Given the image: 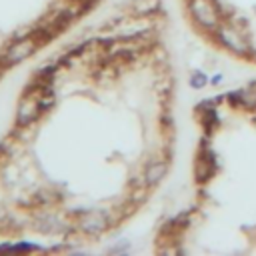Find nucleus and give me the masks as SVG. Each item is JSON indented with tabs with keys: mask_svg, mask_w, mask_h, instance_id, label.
<instances>
[{
	"mask_svg": "<svg viewBox=\"0 0 256 256\" xmlns=\"http://www.w3.org/2000/svg\"><path fill=\"white\" fill-rule=\"evenodd\" d=\"M188 12L194 16V20L204 28V30H214L218 26L216 22V10L208 0H190L188 2Z\"/></svg>",
	"mask_w": 256,
	"mask_h": 256,
	"instance_id": "f257e3e1",
	"label": "nucleus"
},
{
	"mask_svg": "<svg viewBox=\"0 0 256 256\" xmlns=\"http://www.w3.org/2000/svg\"><path fill=\"white\" fill-rule=\"evenodd\" d=\"M38 38L32 34V36H26L24 40H20V42H16L12 48H8V52L4 54V58H2V62L4 64H18V62H22L26 56H30L36 48H38Z\"/></svg>",
	"mask_w": 256,
	"mask_h": 256,
	"instance_id": "f03ea898",
	"label": "nucleus"
},
{
	"mask_svg": "<svg viewBox=\"0 0 256 256\" xmlns=\"http://www.w3.org/2000/svg\"><path fill=\"white\" fill-rule=\"evenodd\" d=\"M108 224V216L104 212H88V214H82V220H80V226L90 232V234H100Z\"/></svg>",
	"mask_w": 256,
	"mask_h": 256,
	"instance_id": "7ed1b4c3",
	"label": "nucleus"
},
{
	"mask_svg": "<svg viewBox=\"0 0 256 256\" xmlns=\"http://www.w3.org/2000/svg\"><path fill=\"white\" fill-rule=\"evenodd\" d=\"M166 174V162H154L152 166L146 168V184L158 182Z\"/></svg>",
	"mask_w": 256,
	"mask_h": 256,
	"instance_id": "20e7f679",
	"label": "nucleus"
}]
</instances>
